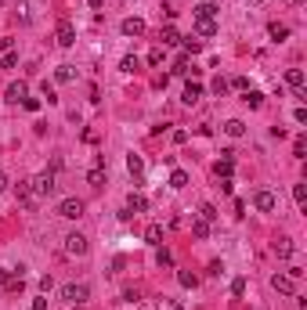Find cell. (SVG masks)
<instances>
[{
  "label": "cell",
  "instance_id": "17",
  "mask_svg": "<svg viewBox=\"0 0 307 310\" xmlns=\"http://www.w3.org/2000/svg\"><path fill=\"white\" fill-rule=\"evenodd\" d=\"M271 249H275V256H278V260H289V256H293V242H289V238H278Z\"/></svg>",
  "mask_w": 307,
  "mask_h": 310
},
{
  "label": "cell",
  "instance_id": "6",
  "mask_svg": "<svg viewBox=\"0 0 307 310\" xmlns=\"http://www.w3.org/2000/svg\"><path fill=\"white\" fill-rule=\"evenodd\" d=\"M253 206H257L260 213H275V209H278V199H275V191H267V188H264V191H257Z\"/></svg>",
  "mask_w": 307,
  "mask_h": 310
},
{
  "label": "cell",
  "instance_id": "22",
  "mask_svg": "<svg viewBox=\"0 0 307 310\" xmlns=\"http://www.w3.org/2000/svg\"><path fill=\"white\" fill-rule=\"evenodd\" d=\"M87 184H91V188H101V184H105V166H91Z\"/></svg>",
  "mask_w": 307,
  "mask_h": 310
},
{
  "label": "cell",
  "instance_id": "10",
  "mask_svg": "<svg viewBox=\"0 0 307 310\" xmlns=\"http://www.w3.org/2000/svg\"><path fill=\"white\" fill-rule=\"evenodd\" d=\"M271 285H275L282 296H293V292H296V282H293L289 274H275V278H271Z\"/></svg>",
  "mask_w": 307,
  "mask_h": 310
},
{
  "label": "cell",
  "instance_id": "28",
  "mask_svg": "<svg viewBox=\"0 0 307 310\" xmlns=\"http://www.w3.org/2000/svg\"><path fill=\"white\" fill-rule=\"evenodd\" d=\"M191 235H196V238H206V235H210V224H206V220H191Z\"/></svg>",
  "mask_w": 307,
  "mask_h": 310
},
{
  "label": "cell",
  "instance_id": "46",
  "mask_svg": "<svg viewBox=\"0 0 307 310\" xmlns=\"http://www.w3.org/2000/svg\"><path fill=\"white\" fill-rule=\"evenodd\" d=\"M159 310H184V306H177V303H163Z\"/></svg>",
  "mask_w": 307,
  "mask_h": 310
},
{
  "label": "cell",
  "instance_id": "32",
  "mask_svg": "<svg viewBox=\"0 0 307 310\" xmlns=\"http://www.w3.org/2000/svg\"><path fill=\"white\" fill-rule=\"evenodd\" d=\"M137 65H141V61H137V54H127V58L120 61V72H134Z\"/></svg>",
  "mask_w": 307,
  "mask_h": 310
},
{
  "label": "cell",
  "instance_id": "23",
  "mask_svg": "<svg viewBox=\"0 0 307 310\" xmlns=\"http://www.w3.org/2000/svg\"><path fill=\"white\" fill-rule=\"evenodd\" d=\"M181 47H184V54H199L203 51V44L196 40V36H181Z\"/></svg>",
  "mask_w": 307,
  "mask_h": 310
},
{
  "label": "cell",
  "instance_id": "35",
  "mask_svg": "<svg viewBox=\"0 0 307 310\" xmlns=\"http://www.w3.org/2000/svg\"><path fill=\"white\" fill-rule=\"evenodd\" d=\"M156 263H159V267H170V263H174L170 249H163V245H159V253H156Z\"/></svg>",
  "mask_w": 307,
  "mask_h": 310
},
{
  "label": "cell",
  "instance_id": "3",
  "mask_svg": "<svg viewBox=\"0 0 307 310\" xmlns=\"http://www.w3.org/2000/svg\"><path fill=\"white\" fill-rule=\"evenodd\" d=\"M83 209H87L83 199H62V202H58V216H62V220H80Z\"/></svg>",
  "mask_w": 307,
  "mask_h": 310
},
{
  "label": "cell",
  "instance_id": "16",
  "mask_svg": "<svg viewBox=\"0 0 307 310\" xmlns=\"http://www.w3.org/2000/svg\"><path fill=\"white\" fill-rule=\"evenodd\" d=\"M232 170H235V159H217V163H213L217 180H220V177H232Z\"/></svg>",
  "mask_w": 307,
  "mask_h": 310
},
{
  "label": "cell",
  "instance_id": "30",
  "mask_svg": "<svg viewBox=\"0 0 307 310\" xmlns=\"http://www.w3.org/2000/svg\"><path fill=\"white\" fill-rule=\"evenodd\" d=\"M184 184H188V173H184V170H174V173H170V188H177V191H181Z\"/></svg>",
  "mask_w": 307,
  "mask_h": 310
},
{
  "label": "cell",
  "instance_id": "8",
  "mask_svg": "<svg viewBox=\"0 0 307 310\" xmlns=\"http://www.w3.org/2000/svg\"><path fill=\"white\" fill-rule=\"evenodd\" d=\"M15 199H18L22 209H33V206H36V195H33V188H29V184H18V188H15Z\"/></svg>",
  "mask_w": 307,
  "mask_h": 310
},
{
  "label": "cell",
  "instance_id": "43",
  "mask_svg": "<svg viewBox=\"0 0 307 310\" xmlns=\"http://www.w3.org/2000/svg\"><path fill=\"white\" fill-rule=\"evenodd\" d=\"M33 310H47V296H36L33 299Z\"/></svg>",
  "mask_w": 307,
  "mask_h": 310
},
{
  "label": "cell",
  "instance_id": "39",
  "mask_svg": "<svg viewBox=\"0 0 307 310\" xmlns=\"http://www.w3.org/2000/svg\"><path fill=\"white\" fill-rule=\"evenodd\" d=\"M148 65H163V47H152L148 51Z\"/></svg>",
  "mask_w": 307,
  "mask_h": 310
},
{
  "label": "cell",
  "instance_id": "29",
  "mask_svg": "<svg viewBox=\"0 0 307 310\" xmlns=\"http://www.w3.org/2000/svg\"><path fill=\"white\" fill-rule=\"evenodd\" d=\"M242 101H246L249 108H260V105H264V94H260V90H246V98H242Z\"/></svg>",
  "mask_w": 307,
  "mask_h": 310
},
{
  "label": "cell",
  "instance_id": "41",
  "mask_svg": "<svg viewBox=\"0 0 307 310\" xmlns=\"http://www.w3.org/2000/svg\"><path fill=\"white\" fill-rule=\"evenodd\" d=\"M22 108H29V112H40V98H25V101H22Z\"/></svg>",
  "mask_w": 307,
  "mask_h": 310
},
{
  "label": "cell",
  "instance_id": "34",
  "mask_svg": "<svg viewBox=\"0 0 307 310\" xmlns=\"http://www.w3.org/2000/svg\"><path fill=\"white\" fill-rule=\"evenodd\" d=\"M40 94H44V98H47V105H54V101H58V94H54V87H51V83H47V80H44V83H40Z\"/></svg>",
  "mask_w": 307,
  "mask_h": 310
},
{
  "label": "cell",
  "instance_id": "11",
  "mask_svg": "<svg viewBox=\"0 0 307 310\" xmlns=\"http://www.w3.org/2000/svg\"><path fill=\"white\" fill-rule=\"evenodd\" d=\"M127 209H130V213H145V209H148V199L137 195V191H130V195H127Z\"/></svg>",
  "mask_w": 307,
  "mask_h": 310
},
{
  "label": "cell",
  "instance_id": "31",
  "mask_svg": "<svg viewBox=\"0 0 307 310\" xmlns=\"http://www.w3.org/2000/svg\"><path fill=\"white\" fill-rule=\"evenodd\" d=\"M210 90H213L217 98H224V94H228V80H224V76H217V80L210 83Z\"/></svg>",
  "mask_w": 307,
  "mask_h": 310
},
{
  "label": "cell",
  "instance_id": "1",
  "mask_svg": "<svg viewBox=\"0 0 307 310\" xmlns=\"http://www.w3.org/2000/svg\"><path fill=\"white\" fill-rule=\"evenodd\" d=\"M62 299L72 303V306H83V303L91 299V289H87L83 282H69V285H62Z\"/></svg>",
  "mask_w": 307,
  "mask_h": 310
},
{
  "label": "cell",
  "instance_id": "47",
  "mask_svg": "<svg viewBox=\"0 0 307 310\" xmlns=\"http://www.w3.org/2000/svg\"><path fill=\"white\" fill-rule=\"evenodd\" d=\"M8 188V173H0V191H4Z\"/></svg>",
  "mask_w": 307,
  "mask_h": 310
},
{
  "label": "cell",
  "instance_id": "40",
  "mask_svg": "<svg viewBox=\"0 0 307 310\" xmlns=\"http://www.w3.org/2000/svg\"><path fill=\"white\" fill-rule=\"evenodd\" d=\"M228 87H235V90H249V80H246V76H235V80L228 83Z\"/></svg>",
  "mask_w": 307,
  "mask_h": 310
},
{
  "label": "cell",
  "instance_id": "20",
  "mask_svg": "<svg viewBox=\"0 0 307 310\" xmlns=\"http://www.w3.org/2000/svg\"><path fill=\"white\" fill-rule=\"evenodd\" d=\"M224 134H228V137H242V134H246V123H242V119H228V123H224Z\"/></svg>",
  "mask_w": 307,
  "mask_h": 310
},
{
  "label": "cell",
  "instance_id": "18",
  "mask_svg": "<svg viewBox=\"0 0 307 310\" xmlns=\"http://www.w3.org/2000/svg\"><path fill=\"white\" fill-rule=\"evenodd\" d=\"M159 40H163L166 47H174V44H181V36H177L174 25H163V29H159Z\"/></svg>",
  "mask_w": 307,
  "mask_h": 310
},
{
  "label": "cell",
  "instance_id": "33",
  "mask_svg": "<svg viewBox=\"0 0 307 310\" xmlns=\"http://www.w3.org/2000/svg\"><path fill=\"white\" fill-rule=\"evenodd\" d=\"M18 65V54L15 51H4V58H0V69H15Z\"/></svg>",
  "mask_w": 307,
  "mask_h": 310
},
{
  "label": "cell",
  "instance_id": "4",
  "mask_svg": "<svg viewBox=\"0 0 307 310\" xmlns=\"http://www.w3.org/2000/svg\"><path fill=\"white\" fill-rule=\"evenodd\" d=\"M62 242H65V253H69V256H87V249H91V245H87V238L80 235V231H69Z\"/></svg>",
  "mask_w": 307,
  "mask_h": 310
},
{
  "label": "cell",
  "instance_id": "21",
  "mask_svg": "<svg viewBox=\"0 0 307 310\" xmlns=\"http://www.w3.org/2000/svg\"><path fill=\"white\" fill-rule=\"evenodd\" d=\"M127 170H130V177H141V173H145V163H141V155H134V151L127 155Z\"/></svg>",
  "mask_w": 307,
  "mask_h": 310
},
{
  "label": "cell",
  "instance_id": "27",
  "mask_svg": "<svg viewBox=\"0 0 307 310\" xmlns=\"http://www.w3.org/2000/svg\"><path fill=\"white\" fill-rule=\"evenodd\" d=\"M293 199H296V206H300V209L307 206V184H293Z\"/></svg>",
  "mask_w": 307,
  "mask_h": 310
},
{
  "label": "cell",
  "instance_id": "12",
  "mask_svg": "<svg viewBox=\"0 0 307 310\" xmlns=\"http://www.w3.org/2000/svg\"><path fill=\"white\" fill-rule=\"evenodd\" d=\"M199 98H203V87H199L196 80H191V83L184 87V94H181V101H184V105H196Z\"/></svg>",
  "mask_w": 307,
  "mask_h": 310
},
{
  "label": "cell",
  "instance_id": "45",
  "mask_svg": "<svg viewBox=\"0 0 307 310\" xmlns=\"http://www.w3.org/2000/svg\"><path fill=\"white\" fill-rule=\"evenodd\" d=\"M11 282V270H0V285H8Z\"/></svg>",
  "mask_w": 307,
  "mask_h": 310
},
{
  "label": "cell",
  "instance_id": "25",
  "mask_svg": "<svg viewBox=\"0 0 307 310\" xmlns=\"http://www.w3.org/2000/svg\"><path fill=\"white\" fill-rule=\"evenodd\" d=\"M191 15H196V18H213L217 8H213V4H196V8H191Z\"/></svg>",
  "mask_w": 307,
  "mask_h": 310
},
{
  "label": "cell",
  "instance_id": "37",
  "mask_svg": "<svg viewBox=\"0 0 307 310\" xmlns=\"http://www.w3.org/2000/svg\"><path fill=\"white\" fill-rule=\"evenodd\" d=\"M293 155H296V159H303V155H307V141H303V137L293 141Z\"/></svg>",
  "mask_w": 307,
  "mask_h": 310
},
{
  "label": "cell",
  "instance_id": "13",
  "mask_svg": "<svg viewBox=\"0 0 307 310\" xmlns=\"http://www.w3.org/2000/svg\"><path fill=\"white\" fill-rule=\"evenodd\" d=\"M145 242H148V245H163V227H159V224H148V227H145Z\"/></svg>",
  "mask_w": 307,
  "mask_h": 310
},
{
  "label": "cell",
  "instance_id": "5",
  "mask_svg": "<svg viewBox=\"0 0 307 310\" xmlns=\"http://www.w3.org/2000/svg\"><path fill=\"white\" fill-rule=\"evenodd\" d=\"M54 40H58V47H72V44H76V29H72V22H69V18H62V22H58Z\"/></svg>",
  "mask_w": 307,
  "mask_h": 310
},
{
  "label": "cell",
  "instance_id": "38",
  "mask_svg": "<svg viewBox=\"0 0 307 310\" xmlns=\"http://www.w3.org/2000/svg\"><path fill=\"white\" fill-rule=\"evenodd\" d=\"M199 220L213 224V220H217V209H213V206H203V209H199Z\"/></svg>",
  "mask_w": 307,
  "mask_h": 310
},
{
  "label": "cell",
  "instance_id": "36",
  "mask_svg": "<svg viewBox=\"0 0 307 310\" xmlns=\"http://www.w3.org/2000/svg\"><path fill=\"white\" fill-rule=\"evenodd\" d=\"M232 296H235V299L246 296V278H235V282H232Z\"/></svg>",
  "mask_w": 307,
  "mask_h": 310
},
{
  "label": "cell",
  "instance_id": "19",
  "mask_svg": "<svg viewBox=\"0 0 307 310\" xmlns=\"http://www.w3.org/2000/svg\"><path fill=\"white\" fill-rule=\"evenodd\" d=\"M54 80H58V83H72V80H76V69H72V65H58V69H54Z\"/></svg>",
  "mask_w": 307,
  "mask_h": 310
},
{
  "label": "cell",
  "instance_id": "26",
  "mask_svg": "<svg viewBox=\"0 0 307 310\" xmlns=\"http://www.w3.org/2000/svg\"><path fill=\"white\" fill-rule=\"evenodd\" d=\"M177 282H181L184 289H196V285H199V278L191 274V270H177Z\"/></svg>",
  "mask_w": 307,
  "mask_h": 310
},
{
  "label": "cell",
  "instance_id": "2",
  "mask_svg": "<svg viewBox=\"0 0 307 310\" xmlns=\"http://www.w3.org/2000/svg\"><path fill=\"white\" fill-rule=\"evenodd\" d=\"M29 188H33V195H40V199H47V195H54V170H44V173H36L33 180H29Z\"/></svg>",
  "mask_w": 307,
  "mask_h": 310
},
{
  "label": "cell",
  "instance_id": "9",
  "mask_svg": "<svg viewBox=\"0 0 307 310\" xmlns=\"http://www.w3.org/2000/svg\"><path fill=\"white\" fill-rule=\"evenodd\" d=\"M120 33H123V36H141V33H145V22H141V18H123V22H120Z\"/></svg>",
  "mask_w": 307,
  "mask_h": 310
},
{
  "label": "cell",
  "instance_id": "44",
  "mask_svg": "<svg viewBox=\"0 0 307 310\" xmlns=\"http://www.w3.org/2000/svg\"><path fill=\"white\" fill-rule=\"evenodd\" d=\"M87 8H94V11H101V8H105V0H87Z\"/></svg>",
  "mask_w": 307,
  "mask_h": 310
},
{
  "label": "cell",
  "instance_id": "24",
  "mask_svg": "<svg viewBox=\"0 0 307 310\" xmlns=\"http://www.w3.org/2000/svg\"><path fill=\"white\" fill-rule=\"evenodd\" d=\"M267 33H271V40H286V36H289V25H282V22H271V25H267Z\"/></svg>",
  "mask_w": 307,
  "mask_h": 310
},
{
  "label": "cell",
  "instance_id": "7",
  "mask_svg": "<svg viewBox=\"0 0 307 310\" xmlns=\"http://www.w3.org/2000/svg\"><path fill=\"white\" fill-rule=\"evenodd\" d=\"M25 98H29V87H25L22 80H15V83L4 90V101H8V105H22Z\"/></svg>",
  "mask_w": 307,
  "mask_h": 310
},
{
  "label": "cell",
  "instance_id": "14",
  "mask_svg": "<svg viewBox=\"0 0 307 310\" xmlns=\"http://www.w3.org/2000/svg\"><path fill=\"white\" fill-rule=\"evenodd\" d=\"M196 33L199 36H217V22L213 18H196Z\"/></svg>",
  "mask_w": 307,
  "mask_h": 310
},
{
  "label": "cell",
  "instance_id": "42",
  "mask_svg": "<svg viewBox=\"0 0 307 310\" xmlns=\"http://www.w3.org/2000/svg\"><path fill=\"white\" fill-rule=\"evenodd\" d=\"M51 285H54V282H51V274H44V278H40V292L47 296V292H51Z\"/></svg>",
  "mask_w": 307,
  "mask_h": 310
},
{
  "label": "cell",
  "instance_id": "15",
  "mask_svg": "<svg viewBox=\"0 0 307 310\" xmlns=\"http://www.w3.org/2000/svg\"><path fill=\"white\" fill-rule=\"evenodd\" d=\"M286 83L300 94V90H303V69H289V72H286Z\"/></svg>",
  "mask_w": 307,
  "mask_h": 310
}]
</instances>
